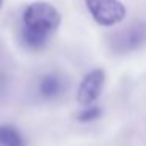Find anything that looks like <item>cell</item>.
<instances>
[{
  "label": "cell",
  "mask_w": 146,
  "mask_h": 146,
  "mask_svg": "<svg viewBox=\"0 0 146 146\" xmlns=\"http://www.w3.org/2000/svg\"><path fill=\"white\" fill-rule=\"evenodd\" d=\"M61 24V14L49 2H33L22 13L21 39L24 46L33 50L46 47Z\"/></svg>",
  "instance_id": "1"
},
{
  "label": "cell",
  "mask_w": 146,
  "mask_h": 146,
  "mask_svg": "<svg viewBox=\"0 0 146 146\" xmlns=\"http://www.w3.org/2000/svg\"><path fill=\"white\" fill-rule=\"evenodd\" d=\"M88 13L96 24L102 27H113L126 17V7L121 0H83Z\"/></svg>",
  "instance_id": "2"
},
{
  "label": "cell",
  "mask_w": 146,
  "mask_h": 146,
  "mask_svg": "<svg viewBox=\"0 0 146 146\" xmlns=\"http://www.w3.org/2000/svg\"><path fill=\"white\" fill-rule=\"evenodd\" d=\"M146 44V24H133L126 27L124 30L115 33L111 47L118 54H127V52L137 50Z\"/></svg>",
  "instance_id": "3"
},
{
  "label": "cell",
  "mask_w": 146,
  "mask_h": 146,
  "mask_svg": "<svg viewBox=\"0 0 146 146\" xmlns=\"http://www.w3.org/2000/svg\"><path fill=\"white\" fill-rule=\"evenodd\" d=\"M105 82V72L102 69H93L83 77L82 83L77 91V102L82 105H93L94 101L99 98L102 86Z\"/></svg>",
  "instance_id": "4"
},
{
  "label": "cell",
  "mask_w": 146,
  "mask_h": 146,
  "mask_svg": "<svg viewBox=\"0 0 146 146\" xmlns=\"http://www.w3.org/2000/svg\"><path fill=\"white\" fill-rule=\"evenodd\" d=\"M63 80H61L60 76L57 74H44V76L39 79V83H38V91L42 98L46 99H54L57 96L61 94L63 91Z\"/></svg>",
  "instance_id": "5"
},
{
  "label": "cell",
  "mask_w": 146,
  "mask_h": 146,
  "mask_svg": "<svg viewBox=\"0 0 146 146\" xmlns=\"http://www.w3.org/2000/svg\"><path fill=\"white\" fill-rule=\"evenodd\" d=\"M0 146H25L21 132L13 126H0Z\"/></svg>",
  "instance_id": "6"
},
{
  "label": "cell",
  "mask_w": 146,
  "mask_h": 146,
  "mask_svg": "<svg viewBox=\"0 0 146 146\" xmlns=\"http://www.w3.org/2000/svg\"><path fill=\"white\" fill-rule=\"evenodd\" d=\"M102 115V110L101 107H98V105H86L85 110H82L79 113V121H82V123H90V121H94L98 119V118H101Z\"/></svg>",
  "instance_id": "7"
},
{
  "label": "cell",
  "mask_w": 146,
  "mask_h": 146,
  "mask_svg": "<svg viewBox=\"0 0 146 146\" xmlns=\"http://www.w3.org/2000/svg\"><path fill=\"white\" fill-rule=\"evenodd\" d=\"M2 5H3V0H0V8H2Z\"/></svg>",
  "instance_id": "8"
}]
</instances>
